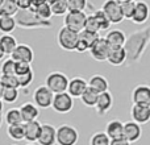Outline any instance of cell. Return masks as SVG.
<instances>
[{"label": "cell", "mask_w": 150, "mask_h": 145, "mask_svg": "<svg viewBox=\"0 0 150 145\" xmlns=\"http://www.w3.org/2000/svg\"><path fill=\"white\" fill-rule=\"evenodd\" d=\"M148 44H150V29L144 28L140 31H136L127 38L125 49L128 53V60L125 65H133V63L141 61L144 53L146 50Z\"/></svg>", "instance_id": "6da1fadb"}, {"label": "cell", "mask_w": 150, "mask_h": 145, "mask_svg": "<svg viewBox=\"0 0 150 145\" xmlns=\"http://www.w3.org/2000/svg\"><path fill=\"white\" fill-rule=\"evenodd\" d=\"M15 17L17 25L23 29H50L53 26L50 20H42L29 9H20Z\"/></svg>", "instance_id": "7a4b0ae2"}, {"label": "cell", "mask_w": 150, "mask_h": 145, "mask_svg": "<svg viewBox=\"0 0 150 145\" xmlns=\"http://www.w3.org/2000/svg\"><path fill=\"white\" fill-rule=\"evenodd\" d=\"M78 41H79V33L78 32L67 28V26H62L58 31L57 34L58 46L62 50H65V52H75Z\"/></svg>", "instance_id": "3957f363"}, {"label": "cell", "mask_w": 150, "mask_h": 145, "mask_svg": "<svg viewBox=\"0 0 150 145\" xmlns=\"http://www.w3.org/2000/svg\"><path fill=\"white\" fill-rule=\"evenodd\" d=\"M69 83H70L69 77L61 71H53L45 78V86H47L54 94L67 92Z\"/></svg>", "instance_id": "277c9868"}, {"label": "cell", "mask_w": 150, "mask_h": 145, "mask_svg": "<svg viewBox=\"0 0 150 145\" xmlns=\"http://www.w3.org/2000/svg\"><path fill=\"white\" fill-rule=\"evenodd\" d=\"M78 140H79V132L73 125L62 124L57 128L58 145H76Z\"/></svg>", "instance_id": "5b68a950"}, {"label": "cell", "mask_w": 150, "mask_h": 145, "mask_svg": "<svg viewBox=\"0 0 150 145\" xmlns=\"http://www.w3.org/2000/svg\"><path fill=\"white\" fill-rule=\"evenodd\" d=\"M55 94L50 90L47 86L42 85L34 90L33 92V103L36 106H38L41 109L50 108L53 106V100H54Z\"/></svg>", "instance_id": "8992f818"}, {"label": "cell", "mask_w": 150, "mask_h": 145, "mask_svg": "<svg viewBox=\"0 0 150 145\" xmlns=\"http://www.w3.org/2000/svg\"><path fill=\"white\" fill-rule=\"evenodd\" d=\"M101 9L104 11L111 24H113V25H117L125 20L121 11V4L117 0H105L101 5Z\"/></svg>", "instance_id": "52a82bcc"}, {"label": "cell", "mask_w": 150, "mask_h": 145, "mask_svg": "<svg viewBox=\"0 0 150 145\" xmlns=\"http://www.w3.org/2000/svg\"><path fill=\"white\" fill-rule=\"evenodd\" d=\"M111 50V45L108 44L105 37H99L95 42L92 44V46L90 48V54L98 62H107L108 60V54Z\"/></svg>", "instance_id": "ba28073f"}, {"label": "cell", "mask_w": 150, "mask_h": 145, "mask_svg": "<svg viewBox=\"0 0 150 145\" xmlns=\"http://www.w3.org/2000/svg\"><path fill=\"white\" fill-rule=\"evenodd\" d=\"M86 12H67L63 18V26L73 29V31L80 33L86 28V21H87Z\"/></svg>", "instance_id": "9c48e42d"}, {"label": "cell", "mask_w": 150, "mask_h": 145, "mask_svg": "<svg viewBox=\"0 0 150 145\" xmlns=\"http://www.w3.org/2000/svg\"><path fill=\"white\" fill-rule=\"evenodd\" d=\"M52 108L54 109L57 114H62V115L69 114V112H71V109L74 108V98L69 92L55 94Z\"/></svg>", "instance_id": "30bf717a"}, {"label": "cell", "mask_w": 150, "mask_h": 145, "mask_svg": "<svg viewBox=\"0 0 150 145\" xmlns=\"http://www.w3.org/2000/svg\"><path fill=\"white\" fill-rule=\"evenodd\" d=\"M132 103L136 106L150 107V86L138 85L132 91Z\"/></svg>", "instance_id": "8fae6325"}, {"label": "cell", "mask_w": 150, "mask_h": 145, "mask_svg": "<svg viewBox=\"0 0 150 145\" xmlns=\"http://www.w3.org/2000/svg\"><path fill=\"white\" fill-rule=\"evenodd\" d=\"M37 143L38 145H55L57 144V128L49 123H42L41 135Z\"/></svg>", "instance_id": "7c38bea8"}, {"label": "cell", "mask_w": 150, "mask_h": 145, "mask_svg": "<svg viewBox=\"0 0 150 145\" xmlns=\"http://www.w3.org/2000/svg\"><path fill=\"white\" fill-rule=\"evenodd\" d=\"M128 60V53L127 49L124 46H111V50H109L108 54V60L107 62L111 66H122L127 63Z\"/></svg>", "instance_id": "4fadbf2b"}, {"label": "cell", "mask_w": 150, "mask_h": 145, "mask_svg": "<svg viewBox=\"0 0 150 145\" xmlns=\"http://www.w3.org/2000/svg\"><path fill=\"white\" fill-rule=\"evenodd\" d=\"M150 17V7L146 1L144 0H138L136 1V11L134 16L132 18V23H134L136 25H144Z\"/></svg>", "instance_id": "5bb4252c"}, {"label": "cell", "mask_w": 150, "mask_h": 145, "mask_svg": "<svg viewBox=\"0 0 150 145\" xmlns=\"http://www.w3.org/2000/svg\"><path fill=\"white\" fill-rule=\"evenodd\" d=\"M87 88H88V80H86L84 78H82V77H74L70 79L67 92L70 94L74 99L82 98V95L86 92Z\"/></svg>", "instance_id": "9a60e30c"}, {"label": "cell", "mask_w": 150, "mask_h": 145, "mask_svg": "<svg viewBox=\"0 0 150 145\" xmlns=\"http://www.w3.org/2000/svg\"><path fill=\"white\" fill-rule=\"evenodd\" d=\"M12 60H15L16 62H28L32 63L34 60V52L29 45L26 44H18V46L16 48V50L13 52V54L11 55Z\"/></svg>", "instance_id": "2e32d148"}, {"label": "cell", "mask_w": 150, "mask_h": 145, "mask_svg": "<svg viewBox=\"0 0 150 145\" xmlns=\"http://www.w3.org/2000/svg\"><path fill=\"white\" fill-rule=\"evenodd\" d=\"M142 136V128H141V124L133 122H125L124 123V137L129 141L130 144L138 141Z\"/></svg>", "instance_id": "e0dca14e"}, {"label": "cell", "mask_w": 150, "mask_h": 145, "mask_svg": "<svg viewBox=\"0 0 150 145\" xmlns=\"http://www.w3.org/2000/svg\"><path fill=\"white\" fill-rule=\"evenodd\" d=\"M130 116H132L133 122L138 123V124H148L150 122V107L133 104L132 108H130Z\"/></svg>", "instance_id": "ac0fdd59"}, {"label": "cell", "mask_w": 150, "mask_h": 145, "mask_svg": "<svg viewBox=\"0 0 150 145\" xmlns=\"http://www.w3.org/2000/svg\"><path fill=\"white\" fill-rule=\"evenodd\" d=\"M112 106H113V96H112V94L109 91L99 94L98 103H96V107H95L99 116H104L112 108Z\"/></svg>", "instance_id": "d6986e66"}, {"label": "cell", "mask_w": 150, "mask_h": 145, "mask_svg": "<svg viewBox=\"0 0 150 145\" xmlns=\"http://www.w3.org/2000/svg\"><path fill=\"white\" fill-rule=\"evenodd\" d=\"M41 129L42 123H40L38 120L25 123V140L32 144L37 143L40 139V135H41Z\"/></svg>", "instance_id": "ffe728a7"}, {"label": "cell", "mask_w": 150, "mask_h": 145, "mask_svg": "<svg viewBox=\"0 0 150 145\" xmlns=\"http://www.w3.org/2000/svg\"><path fill=\"white\" fill-rule=\"evenodd\" d=\"M104 132L109 136L111 140L124 137V123L119 119H112L107 123Z\"/></svg>", "instance_id": "44dd1931"}, {"label": "cell", "mask_w": 150, "mask_h": 145, "mask_svg": "<svg viewBox=\"0 0 150 145\" xmlns=\"http://www.w3.org/2000/svg\"><path fill=\"white\" fill-rule=\"evenodd\" d=\"M40 107L36 106L34 103H30V102H26L24 103L23 106L20 107V111H21V115H23V119H24V123H29V122H34L40 117Z\"/></svg>", "instance_id": "7402d4cb"}, {"label": "cell", "mask_w": 150, "mask_h": 145, "mask_svg": "<svg viewBox=\"0 0 150 145\" xmlns=\"http://www.w3.org/2000/svg\"><path fill=\"white\" fill-rule=\"evenodd\" d=\"M88 87H91L92 90L98 91L99 94L107 92V91L109 90V82L104 75L95 74L88 79Z\"/></svg>", "instance_id": "603a6c76"}, {"label": "cell", "mask_w": 150, "mask_h": 145, "mask_svg": "<svg viewBox=\"0 0 150 145\" xmlns=\"http://www.w3.org/2000/svg\"><path fill=\"white\" fill-rule=\"evenodd\" d=\"M105 38L111 46H125V42H127L128 37L120 29H112V31H109L107 33Z\"/></svg>", "instance_id": "cb8c5ba5"}, {"label": "cell", "mask_w": 150, "mask_h": 145, "mask_svg": "<svg viewBox=\"0 0 150 145\" xmlns=\"http://www.w3.org/2000/svg\"><path fill=\"white\" fill-rule=\"evenodd\" d=\"M0 45H1L3 50L5 52V54L8 57H11L13 54V52L16 50V48L18 46L17 41L12 34H1L0 36Z\"/></svg>", "instance_id": "d4e9b609"}, {"label": "cell", "mask_w": 150, "mask_h": 145, "mask_svg": "<svg viewBox=\"0 0 150 145\" xmlns=\"http://www.w3.org/2000/svg\"><path fill=\"white\" fill-rule=\"evenodd\" d=\"M7 135L13 141H23L25 140V123L17 125H9L7 127Z\"/></svg>", "instance_id": "484cf974"}, {"label": "cell", "mask_w": 150, "mask_h": 145, "mask_svg": "<svg viewBox=\"0 0 150 145\" xmlns=\"http://www.w3.org/2000/svg\"><path fill=\"white\" fill-rule=\"evenodd\" d=\"M4 120H5V123H7V127H9V125L24 124V119H23L20 108H9L5 112Z\"/></svg>", "instance_id": "4316f807"}, {"label": "cell", "mask_w": 150, "mask_h": 145, "mask_svg": "<svg viewBox=\"0 0 150 145\" xmlns=\"http://www.w3.org/2000/svg\"><path fill=\"white\" fill-rule=\"evenodd\" d=\"M20 8H18L17 0H5L3 3L1 8H0V17L1 16H11V17H15L18 13Z\"/></svg>", "instance_id": "83f0119b"}, {"label": "cell", "mask_w": 150, "mask_h": 145, "mask_svg": "<svg viewBox=\"0 0 150 145\" xmlns=\"http://www.w3.org/2000/svg\"><path fill=\"white\" fill-rule=\"evenodd\" d=\"M17 26V21L16 17H11V16H1L0 17V32L1 34H11Z\"/></svg>", "instance_id": "f1b7e54d"}, {"label": "cell", "mask_w": 150, "mask_h": 145, "mask_svg": "<svg viewBox=\"0 0 150 145\" xmlns=\"http://www.w3.org/2000/svg\"><path fill=\"white\" fill-rule=\"evenodd\" d=\"M98 99H99V92L95 90H92L91 87H88L86 90V92L82 95L80 100L82 103L84 104L86 107H90V108H95L96 103H98Z\"/></svg>", "instance_id": "f546056e"}, {"label": "cell", "mask_w": 150, "mask_h": 145, "mask_svg": "<svg viewBox=\"0 0 150 145\" xmlns=\"http://www.w3.org/2000/svg\"><path fill=\"white\" fill-rule=\"evenodd\" d=\"M18 96H20V88L5 87L4 91H3V94H1V100L4 102V103L12 104L17 100Z\"/></svg>", "instance_id": "4dcf8cb0"}, {"label": "cell", "mask_w": 150, "mask_h": 145, "mask_svg": "<svg viewBox=\"0 0 150 145\" xmlns=\"http://www.w3.org/2000/svg\"><path fill=\"white\" fill-rule=\"evenodd\" d=\"M53 16H66L69 12V3L67 0H55L52 5Z\"/></svg>", "instance_id": "1f68e13d"}, {"label": "cell", "mask_w": 150, "mask_h": 145, "mask_svg": "<svg viewBox=\"0 0 150 145\" xmlns=\"http://www.w3.org/2000/svg\"><path fill=\"white\" fill-rule=\"evenodd\" d=\"M0 75H16V61L11 57L3 61L0 66Z\"/></svg>", "instance_id": "d6a6232c"}, {"label": "cell", "mask_w": 150, "mask_h": 145, "mask_svg": "<svg viewBox=\"0 0 150 145\" xmlns=\"http://www.w3.org/2000/svg\"><path fill=\"white\" fill-rule=\"evenodd\" d=\"M90 145H111V139L105 132H95L90 137Z\"/></svg>", "instance_id": "836d02e7"}, {"label": "cell", "mask_w": 150, "mask_h": 145, "mask_svg": "<svg viewBox=\"0 0 150 145\" xmlns=\"http://www.w3.org/2000/svg\"><path fill=\"white\" fill-rule=\"evenodd\" d=\"M99 37H100V36H99V33L86 31V29H84V31H82V32L79 33V40H80L82 42H84V44L87 45L88 48L92 46V44L99 38Z\"/></svg>", "instance_id": "e575fe53"}, {"label": "cell", "mask_w": 150, "mask_h": 145, "mask_svg": "<svg viewBox=\"0 0 150 145\" xmlns=\"http://www.w3.org/2000/svg\"><path fill=\"white\" fill-rule=\"evenodd\" d=\"M93 15L96 16V18H98L99 21V25H100V31H108L109 28H111V21H109V18L107 17V15L104 13V11L101 9H96L95 12H93Z\"/></svg>", "instance_id": "d590c367"}, {"label": "cell", "mask_w": 150, "mask_h": 145, "mask_svg": "<svg viewBox=\"0 0 150 145\" xmlns=\"http://www.w3.org/2000/svg\"><path fill=\"white\" fill-rule=\"evenodd\" d=\"M69 12H84L88 7V0H67Z\"/></svg>", "instance_id": "8d00e7d4"}, {"label": "cell", "mask_w": 150, "mask_h": 145, "mask_svg": "<svg viewBox=\"0 0 150 145\" xmlns=\"http://www.w3.org/2000/svg\"><path fill=\"white\" fill-rule=\"evenodd\" d=\"M34 13H36L40 18H42V20H50V18H52V16H53L52 7H50L49 3H45V4L40 5V7L36 9V12H34Z\"/></svg>", "instance_id": "74e56055"}, {"label": "cell", "mask_w": 150, "mask_h": 145, "mask_svg": "<svg viewBox=\"0 0 150 145\" xmlns=\"http://www.w3.org/2000/svg\"><path fill=\"white\" fill-rule=\"evenodd\" d=\"M121 11L124 18L132 21L133 16H134V11H136V1H128V3H122L121 4Z\"/></svg>", "instance_id": "f35d334b"}, {"label": "cell", "mask_w": 150, "mask_h": 145, "mask_svg": "<svg viewBox=\"0 0 150 145\" xmlns=\"http://www.w3.org/2000/svg\"><path fill=\"white\" fill-rule=\"evenodd\" d=\"M0 80L3 82L4 87L20 88V83H18L17 75H0Z\"/></svg>", "instance_id": "ab89813d"}, {"label": "cell", "mask_w": 150, "mask_h": 145, "mask_svg": "<svg viewBox=\"0 0 150 145\" xmlns=\"http://www.w3.org/2000/svg\"><path fill=\"white\" fill-rule=\"evenodd\" d=\"M86 31L90 32H95V33H99L100 32V25H99V21L96 18V16L93 15H88L87 16V21H86Z\"/></svg>", "instance_id": "60d3db41"}, {"label": "cell", "mask_w": 150, "mask_h": 145, "mask_svg": "<svg viewBox=\"0 0 150 145\" xmlns=\"http://www.w3.org/2000/svg\"><path fill=\"white\" fill-rule=\"evenodd\" d=\"M18 78V83H20V88H26L33 83L34 80V72L30 71L28 74H24V75H17Z\"/></svg>", "instance_id": "b9f144b4"}, {"label": "cell", "mask_w": 150, "mask_h": 145, "mask_svg": "<svg viewBox=\"0 0 150 145\" xmlns=\"http://www.w3.org/2000/svg\"><path fill=\"white\" fill-rule=\"evenodd\" d=\"M33 71L32 70V63L28 62H16V75H24L28 72Z\"/></svg>", "instance_id": "7bdbcfd3"}, {"label": "cell", "mask_w": 150, "mask_h": 145, "mask_svg": "<svg viewBox=\"0 0 150 145\" xmlns=\"http://www.w3.org/2000/svg\"><path fill=\"white\" fill-rule=\"evenodd\" d=\"M111 145H132L125 137H120V139H115L111 140Z\"/></svg>", "instance_id": "ee69618b"}, {"label": "cell", "mask_w": 150, "mask_h": 145, "mask_svg": "<svg viewBox=\"0 0 150 145\" xmlns=\"http://www.w3.org/2000/svg\"><path fill=\"white\" fill-rule=\"evenodd\" d=\"M30 3H32V0H17L18 8H20V9H24V11L30 8Z\"/></svg>", "instance_id": "f6af8a7d"}, {"label": "cell", "mask_w": 150, "mask_h": 145, "mask_svg": "<svg viewBox=\"0 0 150 145\" xmlns=\"http://www.w3.org/2000/svg\"><path fill=\"white\" fill-rule=\"evenodd\" d=\"M5 57H7V54H5V52H4V50H3L1 45H0V61H3Z\"/></svg>", "instance_id": "bcb514c9"}, {"label": "cell", "mask_w": 150, "mask_h": 145, "mask_svg": "<svg viewBox=\"0 0 150 145\" xmlns=\"http://www.w3.org/2000/svg\"><path fill=\"white\" fill-rule=\"evenodd\" d=\"M3 108H4V102H3L1 99H0V114L3 112Z\"/></svg>", "instance_id": "7dc6e473"}, {"label": "cell", "mask_w": 150, "mask_h": 145, "mask_svg": "<svg viewBox=\"0 0 150 145\" xmlns=\"http://www.w3.org/2000/svg\"><path fill=\"white\" fill-rule=\"evenodd\" d=\"M4 85H3V82H1V80H0V92H1L3 94V91H4Z\"/></svg>", "instance_id": "c3c4849f"}, {"label": "cell", "mask_w": 150, "mask_h": 145, "mask_svg": "<svg viewBox=\"0 0 150 145\" xmlns=\"http://www.w3.org/2000/svg\"><path fill=\"white\" fill-rule=\"evenodd\" d=\"M117 1H119L120 4H122V3H128V1H136V0H117Z\"/></svg>", "instance_id": "681fc988"}, {"label": "cell", "mask_w": 150, "mask_h": 145, "mask_svg": "<svg viewBox=\"0 0 150 145\" xmlns=\"http://www.w3.org/2000/svg\"><path fill=\"white\" fill-rule=\"evenodd\" d=\"M3 120H4V117H3V115L0 114V128H1V125H3Z\"/></svg>", "instance_id": "f907efd6"}, {"label": "cell", "mask_w": 150, "mask_h": 145, "mask_svg": "<svg viewBox=\"0 0 150 145\" xmlns=\"http://www.w3.org/2000/svg\"><path fill=\"white\" fill-rule=\"evenodd\" d=\"M54 1H55V0H46V3H49V4H50V5H52V4H53V3H54Z\"/></svg>", "instance_id": "816d5d0a"}, {"label": "cell", "mask_w": 150, "mask_h": 145, "mask_svg": "<svg viewBox=\"0 0 150 145\" xmlns=\"http://www.w3.org/2000/svg\"><path fill=\"white\" fill-rule=\"evenodd\" d=\"M5 0H0V8H1V5H3V3H4Z\"/></svg>", "instance_id": "f5cc1de1"}, {"label": "cell", "mask_w": 150, "mask_h": 145, "mask_svg": "<svg viewBox=\"0 0 150 145\" xmlns=\"http://www.w3.org/2000/svg\"><path fill=\"white\" fill-rule=\"evenodd\" d=\"M28 145H34V144H32V143H29V144H28Z\"/></svg>", "instance_id": "db71d44e"}, {"label": "cell", "mask_w": 150, "mask_h": 145, "mask_svg": "<svg viewBox=\"0 0 150 145\" xmlns=\"http://www.w3.org/2000/svg\"><path fill=\"white\" fill-rule=\"evenodd\" d=\"M0 99H1V92H0Z\"/></svg>", "instance_id": "11a10c76"}]
</instances>
